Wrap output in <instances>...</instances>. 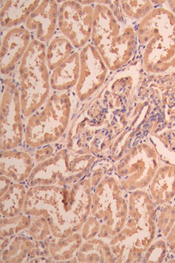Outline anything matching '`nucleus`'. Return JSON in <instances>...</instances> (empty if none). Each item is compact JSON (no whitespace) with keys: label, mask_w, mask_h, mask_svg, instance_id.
<instances>
[{"label":"nucleus","mask_w":175,"mask_h":263,"mask_svg":"<svg viewBox=\"0 0 175 263\" xmlns=\"http://www.w3.org/2000/svg\"><path fill=\"white\" fill-rule=\"evenodd\" d=\"M136 25L115 17L108 1H95L91 41L111 74L120 72L138 59Z\"/></svg>","instance_id":"obj_1"},{"label":"nucleus","mask_w":175,"mask_h":263,"mask_svg":"<svg viewBox=\"0 0 175 263\" xmlns=\"http://www.w3.org/2000/svg\"><path fill=\"white\" fill-rule=\"evenodd\" d=\"M157 205L148 190L128 193V216L122 230L109 240L116 262H141L157 238Z\"/></svg>","instance_id":"obj_2"},{"label":"nucleus","mask_w":175,"mask_h":263,"mask_svg":"<svg viewBox=\"0 0 175 263\" xmlns=\"http://www.w3.org/2000/svg\"><path fill=\"white\" fill-rule=\"evenodd\" d=\"M136 30L144 73L161 74L175 67V15L166 5L152 9Z\"/></svg>","instance_id":"obj_3"},{"label":"nucleus","mask_w":175,"mask_h":263,"mask_svg":"<svg viewBox=\"0 0 175 263\" xmlns=\"http://www.w3.org/2000/svg\"><path fill=\"white\" fill-rule=\"evenodd\" d=\"M79 105L74 91H52L48 100L25 120L24 146L29 151L66 139Z\"/></svg>","instance_id":"obj_4"},{"label":"nucleus","mask_w":175,"mask_h":263,"mask_svg":"<svg viewBox=\"0 0 175 263\" xmlns=\"http://www.w3.org/2000/svg\"><path fill=\"white\" fill-rule=\"evenodd\" d=\"M46 47L45 43L33 39L12 76L20 91L25 120L38 110L52 92L51 72L46 64Z\"/></svg>","instance_id":"obj_5"},{"label":"nucleus","mask_w":175,"mask_h":263,"mask_svg":"<svg viewBox=\"0 0 175 263\" xmlns=\"http://www.w3.org/2000/svg\"><path fill=\"white\" fill-rule=\"evenodd\" d=\"M91 215L100 223L98 237L110 240L124 227L128 216V193L123 190L113 170L93 187Z\"/></svg>","instance_id":"obj_6"},{"label":"nucleus","mask_w":175,"mask_h":263,"mask_svg":"<svg viewBox=\"0 0 175 263\" xmlns=\"http://www.w3.org/2000/svg\"><path fill=\"white\" fill-rule=\"evenodd\" d=\"M98 157L95 155L79 154L63 145L51 158L36 165L25 184L70 186L90 174L93 164Z\"/></svg>","instance_id":"obj_7"},{"label":"nucleus","mask_w":175,"mask_h":263,"mask_svg":"<svg viewBox=\"0 0 175 263\" xmlns=\"http://www.w3.org/2000/svg\"><path fill=\"white\" fill-rule=\"evenodd\" d=\"M150 136L142 139L114 163V173L127 193L148 190L162 159Z\"/></svg>","instance_id":"obj_8"},{"label":"nucleus","mask_w":175,"mask_h":263,"mask_svg":"<svg viewBox=\"0 0 175 263\" xmlns=\"http://www.w3.org/2000/svg\"><path fill=\"white\" fill-rule=\"evenodd\" d=\"M70 186L36 185L28 187L23 213L31 217L46 218L53 237H66V215Z\"/></svg>","instance_id":"obj_9"},{"label":"nucleus","mask_w":175,"mask_h":263,"mask_svg":"<svg viewBox=\"0 0 175 263\" xmlns=\"http://www.w3.org/2000/svg\"><path fill=\"white\" fill-rule=\"evenodd\" d=\"M0 150L21 147L25 142V117L14 78L2 77L0 100Z\"/></svg>","instance_id":"obj_10"},{"label":"nucleus","mask_w":175,"mask_h":263,"mask_svg":"<svg viewBox=\"0 0 175 263\" xmlns=\"http://www.w3.org/2000/svg\"><path fill=\"white\" fill-rule=\"evenodd\" d=\"M59 2L58 33L67 37L77 51L91 41L95 1L66 0Z\"/></svg>","instance_id":"obj_11"},{"label":"nucleus","mask_w":175,"mask_h":263,"mask_svg":"<svg viewBox=\"0 0 175 263\" xmlns=\"http://www.w3.org/2000/svg\"><path fill=\"white\" fill-rule=\"evenodd\" d=\"M79 57L80 74L79 82L73 91L80 109L81 104L86 105L99 95L113 74L111 73L91 42L81 49Z\"/></svg>","instance_id":"obj_12"},{"label":"nucleus","mask_w":175,"mask_h":263,"mask_svg":"<svg viewBox=\"0 0 175 263\" xmlns=\"http://www.w3.org/2000/svg\"><path fill=\"white\" fill-rule=\"evenodd\" d=\"M32 40V35L25 26L1 31L0 72L2 77L14 75Z\"/></svg>","instance_id":"obj_13"},{"label":"nucleus","mask_w":175,"mask_h":263,"mask_svg":"<svg viewBox=\"0 0 175 263\" xmlns=\"http://www.w3.org/2000/svg\"><path fill=\"white\" fill-rule=\"evenodd\" d=\"M0 262H34L42 257L51 256L49 240L37 241L23 234L13 237L0 238Z\"/></svg>","instance_id":"obj_14"},{"label":"nucleus","mask_w":175,"mask_h":263,"mask_svg":"<svg viewBox=\"0 0 175 263\" xmlns=\"http://www.w3.org/2000/svg\"><path fill=\"white\" fill-rule=\"evenodd\" d=\"M93 187L90 176L70 185V197L67 205V230L69 236L80 231L91 215Z\"/></svg>","instance_id":"obj_15"},{"label":"nucleus","mask_w":175,"mask_h":263,"mask_svg":"<svg viewBox=\"0 0 175 263\" xmlns=\"http://www.w3.org/2000/svg\"><path fill=\"white\" fill-rule=\"evenodd\" d=\"M58 1L42 0L24 26L30 31L32 39L46 45L58 32Z\"/></svg>","instance_id":"obj_16"},{"label":"nucleus","mask_w":175,"mask_h":263,"mask_svg":"<svg viewBox=\"0 0 175 263\" xmlns=\"http://www.w3.org/2000/svg\"><path fill=\"white\" fill-rule=\"evenodd\" d=\"M36 165L32 153L24 145L13 150L1 151L0 175L7 177L13 182L26 183Z\"/></svg>","instance_id":"obj_17"},{"label":"nucleus","mask_w":175,"mask_h":263,"mask_svg":"<svg viewBox=\"0 0 175 263\" xmlns=\"http://www.w3.org/2000/svg\"><path fill=\"white\" fill-rule=\"evenodd\" d=\"M147 190L157 206L175 203V165L161 162Z\"/></svg>","instance_id":"obj_18"},{"label":"nucleus","mask_w":175,"mask_h":263,"mask_svg":"<svg viewBox=\"0 0 175 263\" xmlns=\"http://www.w3.org/2000/svg\"><path fill=\"white\" fill-rule=\"evenodd\" d=\"M41 0H1L0 27L2 30L24 26Z\"/></svg>","instance_id":"obj_19"},{"label":"nucleus","mask_w":175,"mask_h":263,"mask_svg":"<svg viewBox=\"0 0 175 263\" xmlns=\"http://www.w3.org/2000/svg\"><path fill=\"white\" fill-rule=\"evenodd\" d=\"M80 74L79 51H75L64 63L50 73L51 90L71 92L76 87Z\"/></svg>","instance_id":"obj_20"},{"label":"nucleus","mask_w":175,"mask_h":263,"mask_svg":"<svg viewBox=\"0 0 175 263\" xmlns=\"http://www.w3.org/2000/svg\"><path fill=\"white\" fill-rule=\"evenodd\" d=\"M80 231L68 237H51L49 240V252L54 262H78L76 256L83 244Z\"/></svg>","instance_id":"obj_21"},{"label":"nucleus","mask_w":175,"mask_h":263,"mask_svg":"<svg viewBox=\"0 0 175 263\" xmlns=\"http://www.w3.org/2000/svg\"><path fill=\"white\" fill-rule=\"evenodd\" d=\"M76 258L78 262H116L108 240L99 237L84 240Z\"/></svg>","instance_id":"obj_22"},{"label":"nucleus","mask_w":175,"mask_h":263,"mask_svg":"<svg viewBox=\"0 0 175 263\" xmlns=\"http://www.w3.org/2000/svg\"><path fill=\"white\" fill-rule=\"evenodd\" d=\"M27 189L25 183H12L5 194L0 197L1 217H14L23 213Z\"/></svg>","instance_id":"obj_23"},{"label":"nucleus","mask_w":175,"mask_h":263,"mask_svg":"<svg viewBox=\"0 0 175 263\" xmlns=\"http://www.w3.org/2000/svg\"><path fill=\"white\" fill-rule=\"evenodd\" d=\"M77 51L67 37L57 33L46 44V61L49 71L52 72L58 66L64 63L70 55Z\"/></svg>","instance_id":"obj_24"},{"label":"nucleus","mask_w":175,"mask_h":263,"mask_svg":"<svg viewBox=\"0 0 175 263\" xmlns=\"http://www.w3.org/2000/svg\"><path fill=\"white\" fill-rule=\"evenodd\" d=\"M120 10L125 17L131 21V23L137 24L143 21L146 16L152 11L156 6L152 1L149 0H135V1H118Z\"/></svg>","instance_id":"obj_25"},{"label":"nucleus","mask_w":175,"mask_h":263,"mask_svg":"<svg viewBox=\"0 0 175 263\" xmlns=\"http://www.w3.org/2000/svg\"><path fill=\"white\" fill-rule=\"evenodd\" d=\"M33 217L22 213L14 217H1L0 238H9L21 235L32 223Z\"/></svg>","instance_id":"obj_26"},{"label":"nucleus","mask_w":175,"mask_h":263,"mask_svg":"<svg viewBox=\"0 0 175 263\" xmlns=\"http://www.w3.org/2000/svg\"><path fill=\"white\" fill-rule=\"evenodd\" d=\"M175 223V203L157 206L156 224L157 237L165 238L170 232Z\"/></svg>","instance_id":"obj_27"},{"label":"nucleus","mask_w":175,"mask_h":263,"mask_svg":"<svg viewBox=\"0 0 175 263\" xmlns=\"http://www.w3.org/2000/svg\"><path fill=\"white\" fill-rule=\"evenodd\" d=\"M22 234L37 241H45L52 237L48 221L42 216L33 218L30 227Z\"/></svg>","instance_id":"obj_28"},{"label":"nucleus","mask_w":175,"mask_h":263,"mask_svg":"<svg viewBox=\"0 0 175 263\" xmlns=\"http://www.w3.org/2000/svg\"><path fill=\"white\" fill-rule=\"evenodd\" d=\"M168 250L166 240L156 238L143 255L141 262H162L168 257Z\"/></svg>","instance_id":"obj_29"},{"label":"nucleus","mask_w":175,"mask_h":263,"mask_svg":"<svg viewBox=\"0 0 175 263\" xmlns=\"http://www.w3.org/2000/svg\"><path fill=\"white\" fill-rule=\"evenodd\" d=\"M62 146L63 145H62V142H60V143L45 145L42 147L37 148L35 150L30 151V152L32 153L36 163L37 164L51 158Z\"/></svg>","instance_id":"obj_30"},{"label":"nucleus","mask_w":175,"mask_h":263,"mask_svg":"<svg viewBox=\"0 0 175 263\" xmlns=\"http://www.w3.org/2000/svg\"><path fill=\"white\" fill-rule=\"evenodd\" d=\"M175 126V125H170ZM150 138L153 141H159L164 146H167L169 151L175 152V128L170 127L166 132L161 130L150 135Z\"/></svg>","instance_id":"obj_31"},{"label":"nucleus","mask_w":175,"mask_h":263,"mask_svg":"<svg viewBox=\"0 0 175 263\" xmlns=\"http://www.w3.org/2000/svg\"><path fill=\"white\" fill-rule=\"evenodd\" d=\"M99 231H100V223L99 220L90 215L87 218L83 227L81 228L80 233L83 236V240H91L93 238L98 237Z\"/></svg>","instance_id":"obj_32"},{"label":"nucleus","mask_w":175,"mask_h":263,"mask_svg":"<svg viewBox=\"0 0 175 263\" xmlns=\"http://www.w3.org/2000/svg\"><path fill=\"white\" fill-rule=\"evenodd\" d=\"M166 240L167 246H168V254L167 260L171 261H175V223L173 224V228L171 229L170 232L168 233Z\"/></svg>","instance_id":"obj_33"},{"label":"nucleus","mask_w":175,"mask_h":263,"mask_svg":"<svg viewBox=\"0 0 175 263\" xmlns=\"http://www.w3.org/2000/svg\"><path fill=\"white\" fill-rule=\"evenodd\" d=\"M12 183L13 182L9 178L4 175H0V197L5 194V192L9 190Z\"/></svg>","instance_id":"obj_34"},{"label":"nucleus","mask_w":175,"mask_h":263,"mask_svg":"<svg viewBox=\"0 0 175 263\" xmlns=\"http://www.w3.org/2000/svg\"><path fill=\"white\" fill-rule=\"evenodd\" d=\"M166 6L168 8V9H170L172 13L175 15V1H167Z\"/></svg>","instance_id":"obj_35"}]
</instances>
